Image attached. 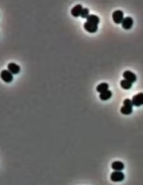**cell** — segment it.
Returning a JSON list of instances; mask_svg holds the SVG:
<instances>
[{"mask_svg": "<svg viewBox=\"0 0 143 185\" xmlns=\"http://www.w3.org/2000/svg\"><path fill=\"white\" fill-rule=\"evenodd\" d=\"M123 76L125 79L130 82L131 83H134L137 80V76L132 71L129 70H126L123 73Z\"/></svg>", "mask_w": 143, "mask_h": 185, "instance_id": "5", "label": "cell"}, {"mask_svg": "<svg viewBox=\"0 0 143 185\" xmlns=\"http://www.w3.org/2000/svg\"><path fill=\"white\" fill-rule=\"evenodd\" d=\"M86 20L88 22L95 24H98L100 22V18L98 16L94 15V14H90L87 17Z\"/></svg>", "mask_w": 143, "mask_h": 185, "instance_id": "11", "label": "cell"}, {"mask_svg": "<svg viewBox=\"0 0 143 185\" xmlns=\"http://www.w3.org/2000/svg\"><path fill=\"white\" fill-rule=\"evenodd\" d=\"M123 16V12L121 10H116L114 11L112 14V17L114 22L117 24L122 23L124 19Z\"/></svg>", "mask_w": 143, "mask_h": 185, "instance_id": "2", "label": "cell"}, {"mask_svg": "<svg viewBox=\"0 0 143 185\" xmlns=\"http://www.w3.org/2000/svg\"><path fill=\"white\" fill-rule=\"evenodd\" d=\"M123 105H126V106H129V107H133V104L132 102V100H131L129 98H126L123 101Z\"/></svg>", "mask_w": 143, "mask_h": 185, "instance_id": "17", "label": "cell"}, {"mask_svg": "<svg viewBox=\"0 0 143 185\" xmlns=\"http://www.w3.org/2000/svg\"><path fill=\"white\" fill-rule=\"evenodd\" d=\"M108 87H109V85L106 82H102L101 83H100L99 84L97 85L96 89L97 91L98 92H99L100 93H102L104 91H106L108 90Z\"/></svg>", "mask_w": 143, "mask_h": 185, "instance_id": "12", "label": "cell"}, {"mask_svg": "<svg viewBox=\"0 0 143 185\" xmlns=\"http://www.w3.org/2000/svg\"><path fill=\"white\" fill-rule=\"evenodd\" d=\"M111 181L114 182H120L124 180L125 175L122 171H114L110 175Z\"/></svg>", "mask_w": 143, "mask_h": 185, "instance_id": "1", "label": "cell"}, {"mask_svg": "<svg viewBox=\"0 0 143 185\" xmlns=\"http://www.w3.org/2000/svg\"><path fill=\"white\" fill-rule=\"evenodd\" d=\"M133 24V20L130 16H126L124 17L122 22V26L125 30L130 29Z\"/></svg>", "mask_w": 143, "mask_h": 185, "instance_id": "6", "label": "cell"}, {"mask_svg": "<svg viewBox=\"0 0 143 185\" xmlns=\"http://www.w3.org/2000/svg\"><path fill=\"white\" fill-rule=\"evenodd\" d=\"M83 27H84L86 31H89V33H95L98 29L97 24H95L90 23L88 21H86L84 23Z\"/></svg>", "mask_w": 143, "mask_h": 185, "instance_id": "7", "label": "cell"}, {"mask_svg": "<svg viewBox=\"0 0 143 185\" xmlns=\"http://www.w3.org/2000/svg\"><path fill=\"white\" fill-rule=\"evenodd\" d=\"M133 105L136 107H140L143 105V93H139L135 95L132 98Z\"/></svg>", "mask_w": 143, "mask_h": 185, "instance_id": "3", "label": "cell"}, {"mask_svg": "<svg viewBox=\"0 0 143 185\" xmlns=\"http://www.w3.org/2000/svg\"><path fill=\"white\" fill-rule=\"evenodd\" d=\"M132 112H133V107H131L123 105L121 108V112L123 114L128 115L131 114Z\"/></svg>", "mask_w": 143, "mask_h": 185, "instance_id": "15", "label": "cell"}, {"mask_svg": "<svg viewBox=\"0 0 143 185\" xmlns=\"http://www.w3.org/2000/svg\"><path fill=\"white\" fill-rule=\"evenodd\" d=\"M1 77L2 79L5 82L9 83L12 81L13 79V74L8 70H3L1 73Z\"/></svg>", "mask_w": 143, "mask_h": 185, "instance_id": "4", "label": "cell"}, {"mask_svg": "<svg viewBox=\"0 0 143 185\" xmlns=\"http://www.w3.org/2000/svg\"><path fill=\"white\" fill-rule=\"evenodd\" d=\"M89 9L88 8H83L81 12V16L83 18H86L89 15Z\"/></svg>", "mask_w": 143, "mask_h": 185, "instance_id": "16", "label": "cell"}, {"mask_svg": "<svg viewBox=\"0 0 143 185\" xmlns=\"http://www.w3.org/2000/svg\"><path fill=\"white\" fill-rule=\"evenodd\" d=\"M120 84H121V87L123 89H125V90H129L132 86V83H131L130 82H129L126 79L122 80L120 82Z\"/></svg>", "mask_w": 143, "mask_h": 185, "instance_id": "14", "label": "cell"}, {"mask_svg": "<svg viewBox=\"0 0 143 185\" xmlns=\"http://www.w3.org/2000/svg\"><path fill=\"white\" fill-rule=\"evenodd\" d=\"M112 95V91L111 90H108L106 91H104V92L100 93L99 95V97L102 100L106 101V100H107L108 99H109L111 97Z\"/></svg>", "mask_w": 143, "mask_h": 185, "instance_id": "13", "label": "cell"}, {"mask_svg": "<svg viewBox=\"0 0 143 185\" xmlns=\"http://www.w3.org/2000/svg\"><path fill=\"white\" fill-rule=\"evenodd\" d=\"M111 168L115 171H122L125 168V165L120 161H115L112 163Z\"/></svg>", "mask_w": 143, "mask_h": 185, "instance_id": "9", "label": "cell"}, {"mask_svg": "<svg viewBox=\"0 0 143 185\" xmlns=\"http://www.w3.org/2000/svg\"><path fill=\"white\" fill-rule=\"evenodd\" d=\"M7 67L8 70L12 74H17L20 70V66L13 62L9 63L7 66Z\"/></svg>", "mask_w": 143, "mask_h": 185, "instance_id": "8", "label": "cell"}, {"mask_svg": "<svg viewBox=\"0 0 143 185\" xmlns=\"http://www.w3.org/2000/svg\"><path fill=\"white\" fill-rule=\"evenodd\" d=\"M82 5L81 4H76L74 6H73L71 9V13L72 15L75 17H78L81 15V12L82 10Z\"/></svg>", "mask_w": 143, "mask_h": 185, "instance_id": "10", "label": "cell"}]
</instances>
